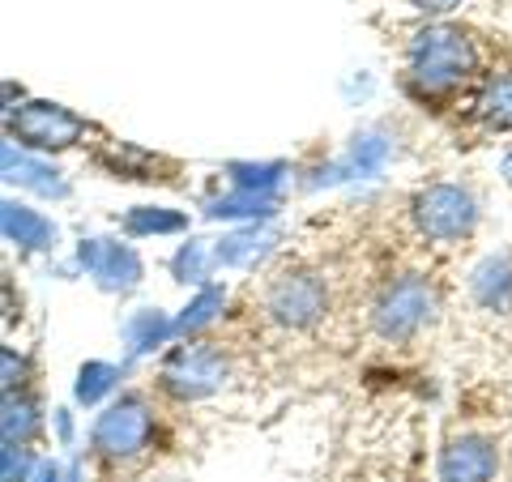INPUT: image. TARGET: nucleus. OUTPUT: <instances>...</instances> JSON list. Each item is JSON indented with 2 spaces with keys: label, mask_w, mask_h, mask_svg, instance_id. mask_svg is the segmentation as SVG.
I'll use <instances>...</instances> for the list:
<instances>
[{
  "label": "nucleus",
  "mask_w": 512,
  "mask_h": 482,
  "mask_svg": "<svg viewBox=\"0 0 512 482\" xmlns=\"http://www.w3.org/2000/svg\"><path fill=\"white\" fill-rule=\"evenodd\" d=\"M120 227L128 239H150V235H184L188 231V214L167 210V205H133L124 210Z\"/></svg>",
  "instance_id": "nucleus-19"
},
{
  "label": "nucleus",
  "mask_w": 512,
  "mask_h": 482,
  "mask_svg": "<svg viewBox=\"0 0 512 482\" xmlns=\"http://www.w3.org/2000/svg\"><path fill=\"white\" fill-rule=\"evenodd\" d=\"M77 265H82L94 278V286L107 295H128L141 282V273H146L137 248L120 244V239H82V244H77Z\"/></svg>",
  "instance_id": "nucleus-8"
},
{
  "label": "nucleus",
  "mask_w": 512,
  "mask_h": 482,
  "mask_svg": "<svg viewBox=\"0 0 512 482\" xmlns=\"http://www.w3.org/2000/svg\"><path fill=\"white\" fill-rule=\"evenodd\" d=\"M214 244L210 239H188V244H180V252L171 256V273H175V282H184V286H210V273H214Z\"/></svg>",
  "instance_id": "nucleus-21"
},
{
  "label": "nucleus",
  "mask_w": 512,
  "mask_h": 482,
  "mask_svg": "<svg viewBox=\"0 0 512 482\" xmlns=\"http://www.w3.org/2000/svg\"><path fill=\"white\" fill-rule=\"evenodd\" d=\"M5 128H9V141H18L22 150H39V154L73 150L77 141H86V133H90V124L77 116V111L60 107L52 99H30L22 107H9Z\"/></svg>",
  "instance_id": "nucleus-5"
},
{
  "label": "nucleus",
  "mask_w": 512,
  "mask_h": 482,
  "mask_svg": "<svg viewBox=\"0 0 512 482\" xmlns=\"http://www.w3.org/2000/svg\"><path fill=\"white\" fill-rule=\"evenodd\" d=\"M478 73V47L457 26H423L406 47V86L419 99H448Z\"/></svg>",
  "instance_id": "nucleus-1"
},
{
  "label": "nucleus",
  "mask_w": 512,
  "mask_h": 482,
  "mask_svg": "<svg viewBox=\"0 0 512 482\" xmlns=\"http://www.w3.org/2000/svg\"><path fill=\"white\" fill-rule=\"evenodd\" d=\"M500 175H504V180H508V184H512V150H508V154H504V163H500Z\"/></svg>",
  "instance_id": "nucleus-29"
},
{
  "label": "nucleus",
  "mask_w": 512,
  "mask_h": 482,
  "mask_svg": "<svg viewBox=\"0 0 512 482\" xmlns=\"http://www.w3.org/2000/svg\"><path fill=\"white\" fill-rule=\"evenodd\" d=\"M43 427V414H39V401L30 393H5V406H0V436L5 444H30Z\"/></svg>",
  "instance_id": "nucleus-18"
},
{
  "label": "nucleus",
  "mask_w": 512,
  "mask_h": 482,
  "mask_svg": "<svg viewBox=\"0 0 512 482\" xmlns=\"http://www.w3.org/2000/svg\"><path fill=\"white\" fill-rule=\"evenodd\" d=\"M30 482H69V474H64L60 461H39V470H35Z\"/></svg>",
  "instance_id": "nucleus-27"
},
{
  "label": "nucleus",
  "mask_w": 512,
  "mask_h": 482,
  "mask_svg": "<svg viewBox=\"0 0 512 482\" xmlns=\"http://www.w3.org/2000/svg\"><path fill=\"white\" fill-rule=\"evenodd\" d=\"M227 175H231V188L274 197V188H282V180L291 175V167L286 163H227Z\"/></svg>",
  "instance_id": "nucleus-23"
},
{
  "label": "nucleus",
  "mask_w": 512,
  "mask_h": 482,
  "mask_svg": "<svg viewBox=\"0 0 512 482\" xmlns=\"http://www.w3.org/2000/svg\"><path fill=\"white\" fill-rule=\"evenodd\" d=\"M440 316V291L436 282L423 273H397L380 286V295L372 303V329L384 342H414L423 329L436 325Z\"/></svg>",
  "instance_id": "nucleus-2"
},
{
  "label": "nucleus",
  "mask_w": 512,
  "mask_h": 482,
  "mask_svg": "<svg viewBox=\"0 0 512 482\" xmlns=\"http://www.w3.org/2000/svg\"><path fill=\"white\" fill-rule=\"evenodd\" d=\"M150 444H154V410H150V401L141 393L116 397L90 427L94 457H103L111 465L141 457Z\"/></svg>",
  "instance_id": "nucleus-3"
},
{
  "label": "nucleus",
  "mask_w": 512,
  "mask_h": 482,
  "mask_svg": "<svg viewBox=\"0 0 512 482\" xmlns=\"http://www.w3.org/2000/svg\"><path fill=\"white\" fill-rule=\"evenodd\" d=\"M0 367H5V393H18L26 384V376H30L26 355H18L13 346H5V350H0Z\"/></svg>",
  "instance_id": "nucleus-25"
},
{
  "label": "nucleus",
  "mask_w": 512,
  "mask_h": 482,
  "mask_svg": "<svg viewBox=\"0 0 512 482\" xmlns=\"http://www.w3.org/2000/svg\"><path fill=\"white\" fill-rule=\"evenodd\" d=\"M261 303H265V316L274 320V325L303 333V329H312L316 320H325L329 282L320 278L316 269H282L278 278H269Z\"/></svg>",
  "instance_id": "nucleus-6"
},
{
  "label": "nucleus",
  "mask_w": 512,
  "mask_h": 482,
  "mask_svg": "<svg viewBox=\"0 0 512 482\" xmlns=\"http://www.w3.org/2000/svg\"><path fill=\"white\" fill-rule=\"evenodd\" d=\"M205 218L214 222H269L278 214V201L274 197H261V192H244V188H231L227 197H214L205 201Z\"/></svg>",
  "instance_id": "nucleus-16"
},
{
  "label": "nucleus",
  "mask_w": 512,
  "mask_h": 482,
  "mask_svg": "<svg viewBox=\"0 0 512 482\" xmlns=\"http://www.w3.org/2000/svg\"><path fill=\"white\" fill-rule=\"evenodd\" d=\"M474 116L487 128H512V69H495L483 77L474 99Z\"/></svg>",
  "instance_id": "nucleus-17"
},
{
  "label": "nucleus",
  "mask_w": 512,
  "mask_h": 482,
  "mask_svg": "<svg viewBox=\"0 0 512 482\" xmlns=\"http://www.w3.org/2000/svg\"><path fill=\"white\" fill-rule=\"evenodd\" d=\"M222 303H227V291H222V286H214V282L201 286V291L188 299V308L175 316V337H180V342H192L197 333H205L218 320Z\"/></svg>",
  "instance_id": "nucleus-20"
},
{
  "label": "nucleus",
  "mask_w": 512,
  "mask_h": 482,
  "mask_svg": "<svg viewBox=\"0 0 512 482\" xmlns=\"http://www.w3.org/2000/svg\"><path fill=\"white\" fill-rule=\"evenodd\" d=\"M120 367L116 363H103V359H86L77 367V380H73V401L77 406H99L107 393H116L120 384Z\"/></svg>",
  "instance_id": "nucleus-22"
},
{
  "label": "nucleus",
  "mask_w": 512,
  "mask_h": 482,
  "mask_svg": "<svg viewBox=\"0 0 512 482\" xmlns=\"http://www.w3.org/2000/svg\"><path fill=\"white\" fill-rule=\"evenodd\" d=\"M120 333H124L128 355L141 359V355H154V350L163 346L167 337H175V320H171L167 312H158V308H137V312L120 325Z\"/></svg>",
  "instance_id": "nucleus-15"
},
{
  "label": "nucleus",
  "mask_w": 512,
  "mask_h": 482,
  "mask_svg": "<svg viewBox=\"0 0 512 482\" xmlns=\"http://www.w3.org/2000/svg\"><path fill=\"white\" fill-rule=\"evenodd\" d=\"M231 380V363L218 346L210 342H184L175 346L163 359V372H158V384L163 393H171L175 401H201L227 389Z\"/></svg>",
  "instance_id": "nucleus-7"
},
{
  "label": "nucleus",
  "mask_w": 512,
  "mask_h": 482,
  "mask_svg": "<svg viewBox=\"0 0 512 482\" xmlns=\"http://www.w3.org/2000/svg\"><path fill=\"white\" fill-rule=\"evenodd\" d=\"M414 9H423V13H431V18H440V13H453V9H461L466 0H410Z\"/></svg>",
  "instance_id": "nucleus-26"
},
{
  "label": "nucleus",
  "mask_w": 512,
  "mask_h": 482,
  "mask_svg": "<svg viewBox=\"0 0 512 482\" xmlns=\"http://www.w3.org/2000/svg\"><path fill=\"white\" fill-rule=\"evenodd\" d=\"M0 231H5V244H13L18 252H52L56 248V222L13 197L0 205Z\"/></svg>",
  "instance_id": "nucleus-11"
},
{
  "label": "nucleus",
  "mask_w": 512,
  "mask_h": 482,
  "mask_svg": "<svg viewBox=\"0 0 512 482\" xmlns=\"http://www.w3.org/2000/svg\"><path fill=\"white\" fill-rule=\"evenodd\" d=\"M39 470V457L30 444H5L0 448V482H30Z\"/></svg>",
  "instance_id": "nucleus-24"
},
{
  "label": "nucleus",
  "mask_w": 512,
  "mask_h": 482,
  "mask_svg": "<svg viewBox=\"0 0 512 482\" xmlns=\"http://www.w3.org/2000/svg\"><path fill=\"white\" fill-rule=\"evenodd\" d=\"M470 295L487 312H512V252H495L474 265Z\"/></svg>",
  "instance_id": "nucleus-13"
},
{
  "label": "nucleus",
  "mask_w": 512,
  "mask_h": 482,
  "mask_svg": "<svg viewBox=\"0 0 512 482\" xmlns=\"http://www.w3.org/2000/svg\"><path fill=\"white\" fill-rule=\"evenodd\" d=\"M0 171H5V184L30 188V192H39V197H52V201L69 197V180H64V171H56L47 158L26 154L18 141H9V137H5V146H0Z\"/></svg>",
  "instance_id": "nucleus-10"
},
{
  "label": "nucleus",
  "mask_w": 512,
  "mask_h": 482,
  "mask_svg": "<svg viewBox=\"0 0 512 482\" xmlns=\"http://www.w3.org/2000/svg\"><path fill=\"white\" fill-rule=\"evenodd\" d=\"M410 218L419 227L423 239L431 244H457V239H470L478 227V201L466 184H427L414 192L410 201Z\"/></svg>",
  "instance_id": "nucleus-4"
},
{
  "label": "nucleus",
  "mask_w": 512,
  "mask_h": 482,
  "mask_svg": "<svg viewBox=\"0 0 512 482\" xmlns=\"http://www.w3.org/2000/svg\"><path fill=\"white\" fill-rule=\"evenodd\" d=\"M274 239H278V235L269 231V222H248L244 231H231V235L214 239V261L227 265V269L252 265V261H261V256L274 248Z\"/></svg>",
  "instance_id": "nucleus-14"
},
{
  "label": "nucleus",
  "mask_w": 512,
  "mask_h": 482,
  "mask_svg": "<svg viewBox=\"0 0 512 482\" xmlns=\"http://www.w3.org/2000/svg\"><path fill=\"white\" fill-rule=\"evenodd\" d=\"M500 444L478 431H461L440 448V482H495Z\"/></svg>",
  "instance_id": "nucleus-9"
},
{
  "label": "nucleus",
  "mask_w": 512,
  "mask_h": 482,
  "mask_svg": "<svg viewBox=\"0 0 512 482\" xmlns=\"http://www.w3.org/2000/svg\"><path fill=\"white\" fill-rule=\"evenodd\" d=\"M389 158H393L389 137L384 133H359V137H350L346 154L329 171H333V180H376V175L389 167Z\"/></svg>",
  "instance_id": "nucleus-12"
},
{
  "label": "nucleus",
  "mask_w": 512,
  "mask_h": 482,
  "mask_svg": "<svg viewBox=\"0 0 512 482\" xmlns=\"http://www.w3.org/2000/svg\"><path fill=\"white\" fill-rule=\"evenodd\" d=\"M56 436H60V444H73V414L69 410H56Z\"/></svg>",
  "instance_id": "nucleus-28"
}]
</instances>
